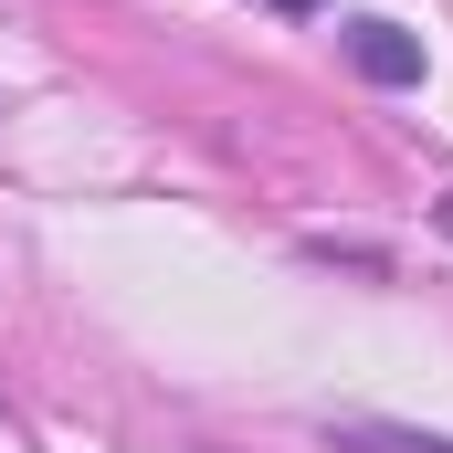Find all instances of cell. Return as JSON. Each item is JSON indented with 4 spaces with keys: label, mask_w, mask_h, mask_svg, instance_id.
<instances>
[{
    "label": "cell",
    "mask_w": 453,
    "mask_h": 453,
    "mask_svg": "<svg viewBox=\"0 0 453 453\" xmlns=\"http://www.w3.org/2000/svg\"><path fill=\"white\" fill-rule=\"evenodd\" d=\"M338 53L369 74V85H422V42H411L401 21H348V32H338Z\"/></svg>",
    "instance_id": "6da1fadb"
},
{
    "label": "cell",
    "mask_w": 453,
    "mask_h": 453,
    "mask_svg": "<svg viewBox=\"0 0 453 453\" xmlns=\"http://www.w3.org/2000/svg\"><path fill=\"white\" fill-rule=\"evenodd\" d=\"M327 453H453V433H411V422H327Z\"/></svg>",
    "instance_id": "7a4b0ae2"
},
{
    "label": "cell",
    "mask_w": 453,
    "mask_h": 453,
    "mask_svg": "<svg viewBox=\"0 0 453 453\" xmlns=\"http://www.w3.org/2000/svg\"><path fill=\"white\" fill-rule=\"evenodd\" d=\"M264 11H285V21H306V11H317V0H264Z\"/></svg>",
    "instance_id": "3957f363"
},
{
    "label": "cell",
    "mask_w": 453,
    "mask_h": 453,
    "mask_svg": "<svg viewBox=\"0 0 453 453\" xmlns=\"http://www.w3.org/2000/svg\"><path fill=\"white\" fill-rule=\"evenodd\" d=\"M443 232H453V201H443Z\"/></svg>",
    "instance_id": "277c9868"
}]
</instances>
